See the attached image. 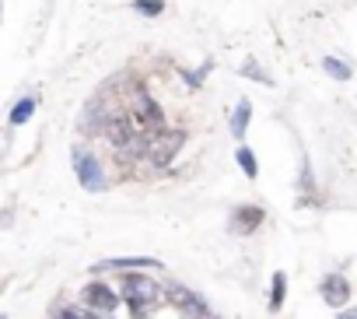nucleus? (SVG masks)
<instances>
[{
	"mask_svg": "<svg viewBox=\"0 0 357 319\" xmlns=\"http://www.w3.org/2000/svg\"><path fill=\"white\" fill-rule=\"evenodd\" d=\"M11 225H15V207L8 204V207H0V232L11 228Z\"/></svg>",
	"mask_w": 357,
	"mask_h": 319,
	"instance_id": "obj_20",
	"label": "nucleus"
},
{
	"mask_svg": "<svg viewBox=\"0 0 357 319\" xmlns=\"http://www.w3.org/2000/svg\"><path fill=\"white\" fill-rule=\"evenodd\" d=\"M119 277V298L130 309V319H151L158 309H165V281L154 277V270H126Z\"/></svg>",
	"mask_w": 357,
	"mask_h": 319,
	"instance_id": "obj_1",
	"label": "nucleus"
},
{
	"mask_svg": "<svg viewBox=\"0 0 357 319\" xmlns=\"http://www.w3.org/2000/svg\"><path fill=\"white\" fill-rule=\"evenodd\" d=\"M165 305H172L183 319H214L211 302L183 281H165Z\"/></svg>",
	"mask_w": 357,
	"mask_h": 319,
	"instance_id": "obj_5",
	"label": "nucleus"
},
{
	"mask_svg": "<svg viewBox=\"0 0 357 319\" xmlns=\"http://www.w3.org/2000/svg\"><path fill=\"white\" fill-rule=\"evenodd\" d=\"M336 319H357V309H340V316Z\"/></svg>",
	"mask_w": 357,
	"mask_h": 319,
	"instance_id": "obj_21",
	"label": "nucleus"
},
{
	"mask_svg": "<svg viewBox=\"0 0 357 319\" xmlns=\"http://www.w3.org/2000/svg\"><path fill=\"white\" fill-rule=\"evenodd\" d=\"M190 144V126H178V123H168L161 133L151 137V147H147V165L151 172H168L175 162H178V154L186 151Z\"/></svg>",
	"mask_w": 357,
	"mask_h": 319,
	"instance_id": "obj_4",
	"label": "nucleus"
},
{
	"mask_svg": "<svg viewBox=\"0 0 357 319\" xmlns=\"http://www.w3.org/2000/svg\"><path fill=\"white\" fill-rule=\"evenodd\" d=\"M263 221H266V211H263L259 204H235V207L228 211V232L238 235V239L259 232Z\"/></svg>",
	"mask_w": 357,
	"mask_h": 319,
	"instance_id": "obj_7",
	"label": "nucleus"
},
{
	"mask_svg": "<svg viewBox=\"0 0 357 319\" xmlns=\"http://www.w3.org/2000/svg\"><path fill=\"white\" fill-rule=\"evenodd\" d=\"M165 263L158 256H109V260H98L91 267V274H126V270H161Z\"/></svg>",
	"mask_w": 357,
	"mask_h": 319,
	"instance_id": "obj_8",
	"label": "nucleus"
},
{
	"mask_svg": "<svg viewBox=\"0 0 357 319\" xmlns=\"http://www.w3.org/2000/svg\"><path fill=\"white\" fill-rule=\"evenodd\" d=\"M249 126H252V98H238V102L231 105V112H228V133H231L238 144H245Z\"/></svg>",
	"mask_w": 357,
	"mask_h": 319,
	"instance_id": "obj_12",
	"label": "nucleus"
},
{
	"mask_svg": "<svg viewBox=\"0 0 357 319\" xmlns=\"http://www.w3.org/2000/svg\"><path fill=\"white\" fill-rule=\"evenodd\" d=\"M284 302H287V274H284V270H273V277H270V298H266V309H270V312H280V309H284Z\"/></svg>",
	"mask_w": 357,
	"mask_h": 319,
	"instance_id": "obj_15",
	"label": "nucleus"
},
{
	"mask_svg": "<svg viewBox=\"0 0 357 319\" xmlns=\"http://www.w3.org/2000/svg\"><path fill=\"white\" fill-rule=\"evenodd\" d=\"M53 319H102L98 312H91V309H84L81 302H53Z\"/></svg>",
	"mask_w": 357,
	"mask_h": 319,
	"instance_id": "obj_16",
	"label": "nucleus"
},
{
	"mask_svg": "<svg viewBox=\"0 0 357 319\" xmlns=\"http://www.w3.org/2000/svg\"><path fill=\"white\" fill-rule=\"evenodd\" d=\"M238 77H245V81H252V84H263V88H273V74L259 64V60H242V67H238Z\"/></svg>",
	"mask_w": 357,
	"mask_h": 319,
	"instance_id": "obj_14",
	"label": "nucleus"
},
{
	"mask_svg": "<svg viewBox=\"0 0 357 319\" xmlns=\"http://www.w3.org/2000/svg\"><path fill=\"white\" fill-rule=\"evenodd\" d=\"M81 305L91 309V312H98L102 319H112V316L119 312L123 298H119V288H112V281L91 277V281L81 288Z\"/></svg>",
	"mask_w": 357,
	"mask_h": 319,
	"instance_id": "obj_6",
	"label": "nucleus"
},
{
	"mask_svg": "<svg viewBox=\"0 0 357 319\" xmlns=\"http://www.w3.org/2000/svg\"><path fill=\"white\" fill-rule=\"evenodd\" d=\"M350 281L340 274V270H333V274H326L322 281H319V295H322V302L329 305V309H347L350 305Z\"/></svg>",
	"mask_w": 357,
	"mask_h": 319,
	"instance_id": "obj_9",
	"label": "nucleus"
},
{
	"mask_svg": "<svg viewBox=\"0 0 357 319\" xmlns=\"http://www.w3.org/2000/svg\"><path fill=\"white\" fill-rule=\"evenodd\" d=\"M235 165L242 169L245 179H259V158H256V151L249 144H238L235 147Z\"/></svg>",
	"mask_w": 357,
	"mask_h": 319,
	"instance_id": "obj_17",
	"label": "nucleus"
},
{
	"mask_svg": "<svg viewBox=\"0 0 357 319\" xmlns=\"http://www.w3.org/2000/svg\"><path fill=\"white\" fill-rule=\"evenodd\" d=\"M0 18H4V0H0Z\"/></svg>",
	"mask_w": 357,
	"mask_h": 319,
	"instance_id": "obj_22",
	"label": "nucleus"
},
{
	"mask_svg": "<svg viewBox=\"0 0 357 319\" xmlns=\"http://www.w3.org/2000/svg\"><path fill=\"white\" fill-rule=\"evenodd\" d=\"M319 64H322V74L333 77V81H340V84H347V81L354 77V67H350L343 57H322Z\"/></svg>",
	"mask_w": 357,
	"mask_h": 319,
	"instance_id": "obj_18",
	"label": "nucleus"
},
{
	"mask_svg": "<svg viewBox=\"0 0 357 319\" xmlns=\"http://www.w3.org/2000/svg\"><path fill=\"white\" fill-rule=\"evenodd\" d=\"M130 11L140 15V18H161L168 11V0H130Z\"/></svg>",
	"mask_w": 357,
	"mask_h": 319,
	"instance_id": "obj_19",
	"label": "nucleus"
},
{
	"mask_svg": "<svg viewBox=\"0 0 357 319\" xmlns=\"http://www.w3.org/2000/svg\"><path fill=\"white\" fill-rule=\"evenodd\" d=\"M36 109H39V91H25V95H18V98L11 102V109H8V126H11V130L29 126L32 116H36Z\"/></svg>",
	"mask_w": 357,
	"mask_h": 319,
	"instance_id": "obj_11",
	"label": "nucleus"
},
{
	"mask_svg": "<svg viewBox=\"0 0 357 319\" xmlns=\"http://www.w3.org/2000/svg\"><path fill=\"white\" fill-rule=\"evenodd\" d=\"M214 67H218L214 60H200L197 67H183V64H178L175 67V77H178V84H183L186 91H200V88H207Z\"/></svg>",
	"mask_w": 357,
	"mask_h": 319,
	"instance_id": "obj_10",
	"label": "nucleus"
},
{
	"mask_svg": "<svg viewBox=\"0 0 357 319\" xmlns=\"http://www.w3.org/2000/svg\"><path fill=\"white\" fill-rule=\"evenodd\" d=\"M298 204H319V193H315V172H312V162L301 158V169H298Z\"/></svg>",
	"mask_w": 357,
	"mask_h": 319,
	"instance_id": "obj_13",
	"label": "nucleus"
},
{
	"mask_svg": "<svg viewBox=\"0 0 357 319\" xmlns=\"http://www.w3.org/2000/svg\"><path fill=\"white\" fill-rule=\"evenodd\" d=\"M123 98H119V74H112V77H105L84 102H81V109H77V137L81 140H98L102 137V126H105V119H109V112L119 105Z\"/></svg>",
	"mask_w": 357,
	"mask_h": 319,
	"instance_id": "obj_2",
	"label": "nucleus"
},
{
	"mask_svg": "<svg viewBox=\"0 0 357 319\" xmlns=\"http://www.w3.org/2000/svg\"><path fill=\"white\" fill-rule=\"evenodd\" d=\"M70 169H74V179L84 193H105L112 186V176H109V165L105 158L95 151L91 140H74L70 144Z\"/></svg>",
	"mask_w": 357,
	"mask_h": 319,
	"instance_id": "obj_3",
	"label": "nucleus"
}]
</instances>
